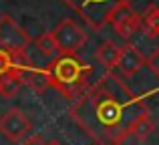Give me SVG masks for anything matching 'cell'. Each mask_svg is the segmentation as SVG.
I'll return each mask as SVG.
<instances>
[{
	"instance_id": "6da1fadb",
	"label": "cell",
	"mask_w": 159,
	"mask_h": 145,
	"mask_svg": "<svg viewBox=\"0 0 159 145\" xmlns=\"http://www.w3.org/2000/svg\"><path fill=\"white\" fill-rule=\"evenodd\" d=\"M147 93H135L113 71L89 85L69 107V115L97 145H123L145 113Z\"/></svg>"
},
{
	"instance_id": "7a4b0ae2",
	"label": "cell",
	"mask_w": 159,
	"mask_h": 145,
	"mask_svg": "<svg viewBox=\"0 0 159 145\" xmlns=\"http://www.w3.org/2000/svg\"><path fill=\"white\" fill-rule=\"evenodd\" d=\"M47 71H48L51 89H54L65 99L75 101L91 85L89 77L93 73V69L83 59H79L77 55L61 52L54 59H51V63L47 65Z\"/></svg>"
},
{
	"instance_id": "3957f363",
	"label": "cell",
	"mask_w": 159,
	"mask_h": 145,
	"mask_svg": "<svg viewBox=\"0 0 159 145\" xmlns=\"http://www.w3.org/2000/svg\"><path fill=\"white\" fill-rule=\"evenodd\" d=\"M61 2L81 16L89 28L101 30L105 24H109L111 12L121 2H133V0H61Z\"/></svg>"
},
{
	"instance_id": "277c9868",
	"label": "cell",
	"mask_w": 159,
	"mask_h": 145,
	"mask_svg": "<svg viewBox=\"0 0 159 145\" xmlns=\"http://www.w3.org/2000/svg\"><path fill=\"white\" fill-rule=\"evenodd\" d=\"M32 44V39L10 14L0 16V48L12 55H24L26 48Z\"/></svg>"
},
{
	"instance_id": "5b68a950",
	"label": "cell",
	"mask_w": 159,
	"mask_h": 145,
	"mask_svg": "<svg viewBox=\"0 0 159 145\" xmlns=\"http://www.w3.org/2000/svg\"><path fill=\"white\" fill-rule=\"evenodd\" d=\"M52 34L57 39L58 51L66 52V55H77L89 40V34L81 28V24H77L73 18H62L57 26L52 28Z\"/></svg>"
},
{
	"instance_id": "8992f818",
	"label": "cell",
	"mask_w": 159,
	"mask_h": 145,
	"mask_svg": "<svg viewBox=\"0 0 159 145\" xmlns=\"http://www.w3.org/2000/svg\"><path fill=\"white\" fill-rule=\"evenodd\" d=\"M32 121L22 109H8L6 113L0 115V135L8 139L10 143H20L30 135Z\"/></svg>"
},
{
	"instance_id": "52a82bcc",
	"label": "cell",
	"mask_w": 159,
	"mask_h": 145,
	"mask_svg": "<svg viewBox=\"0 0 159 145\" xmlns=\"http://www.w3.org/2000/svg\"><path fill=\"white\" fill-rule=\"evenodd\" d=\"M109 24L121 39L129 40L135 32L141 30V14L133 10L131 2H121L109 16Z\"/></svg>"
},
{
	"instance_id": "ba28073f",
	"label": "cell",
	"mask_w": 159,
	"mask_h": 145,
	"mask_svg": "<svg viewBox=\"0 0 159 145\" xmlns=\"http://www.w3.org/2000/svg\"><path fill=\"white\" fill-rule=\"evenodd\" d=\"M20 75H22V83L30 87L34 93H43L51 87L48 83V71L47 67H36L26 55L20 57Z\"/></svg>"
},
{
	"instance_id": "9c48e42d",
	"label": "cell",
	"mask_w": 159,
	"mask_h": 145,
	"mask_svg": "<svg viewBox=\"0 0 159 145\" xmlns=\"http://www.w3.org/2000/svg\"><path fill=\"white\" fill-rule=\"evenodd\" d=\"M143 67H147V59H145L143 52H141L135 44H131V43L123 44L121 59H119V65H117L119 73L123 75L125 79H131V77H135Z\"/></svg>"
},
{
	"instance_id": "30bf717a",
	"label": "cell",
	"mask_w": 159,
	"mask_h": 145,
	"mask_svg": "<svg viewBox=\"0 0 159 145\" xmlns=\"http://www.w3.org/2000/svg\"><path fill=\"white\" fill-rule=\"evenodd\" d=\"M121 51H123V47L115 44L113 40H103L97 47V51H95V59H97L107 71H113V69H117V65H119Z\"/></svg>"
},
{
	"instance_id": "8fae6325",
	"label": "cell",
	"mask_w": 159,
	"mask_h": 145,
	"mask_svg": "<svg viewBox=\"0 0 159 145\" xmlns=\"http://www.w3.org/2000/svg\"><path fill=\"white\" fill-rule=\"evenodd\" d=\"M141 30L149 39H157L159 36V6L157 4H149L145 8V12L141 14Z\"/></svg>"
},
{
	"instance_id": "7c38bea8",
	"label": "cell",
	"mask_w": 159,
	"mask_h": 145,
	"mask_svg": "<svg viewBox=\"0 0 159 145\" xmlns=\"http://www.w3.org/2000/svg\"><path fill=\"white\" fill-rule=\"evenodd\" d=\"M20 57L22 55H12V52L0 48V81L10 77V75H20Z\"/></svg>"
},
{
	"instance_id": "4fadbf2b",
	"label": "cell",
	"mask_w": 159,
	"mask_h": 145,
	"mask_svg": "<svg viewBox=\"0 0 159 145\" xmlns=\"http://www.w3.org/2000/svg\"><path fill=\"white\" fill-rule=\"evenodd\" d=\"M34 47H36V51H39L43 57H47V59H54L57 55H61V51H58V44H57V39H54L52 30L43 32V34H40L39 39L34 40Z\"/></svg>"
},
{
	"instance_id": "5bb4252c",
	"label": "cell",
	"mask_w": 159,
	"mask_h": 145,
	"mask_svg": "<svg viewBox=\"0 0 159 145\" xmlns=\"http://www.w3.org/2000/svg\"><path fill=\"white\" fill-rule=\"evenodd\" d=\"M153 131H155V123H153L149 111H145V113L141 115V117L133 123V127H131V135L135 139H139V141H145Z\"/></svg>"
},
{
	"instance_id": "9a60e30c",
	"label": "cell",
	"mask_w": 159,
	"mask_h": 145,
	"mask_svg": "<svg viewBox=\"0 0 159 145\" xmlns=\"http://www.w3.org/2000/svg\"><path fill=\"white\" fill-rule=\"evenodd\" d=\"M147 69H149V71H151V73L159 79V47H157L155 51H153L151 55L147 57Z\"/></svg>"
},
{
	"instance_id": "2e32d148",
	"label": "cell",
	"mask_w": 159,
	"mask_h": 145,
	"mask_svg": "<svg viewBox=\"0 0 159 145\" xmlns=\"http://www.w3.org/2000/svg\"><path fill=\"white\" fill-rule=\"evenodd\" d=\"M20 145H44V141L40 135H28L24 141H20Z\"/></svg>"
},
{
	"instance_id": "e0dca14e",
	"label": "cell",
	"mask_w": 159,
	"mask_h": 145,
	"mask_svg": "<svg viewBox=\"0 0 159 145\" xmlns=\"http://www.w3.org/2000/svg\"><path fill=\"white\" fill-rule=\"evenodd\" d=\"M44 145H61L58 141H48V143H44Z\"/></svg>"
}]
</instances>
